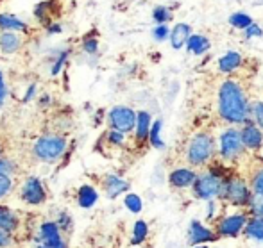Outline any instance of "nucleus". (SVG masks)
<instances>
[{
	"instance_id": "30",
	"label": "nucleus",
	"mask_w": 263,
	"mask_h": 248,
	"mask_svg": "<svg viewBox=\"0 0 263 248\" xmlns=\"http://www.w3.org/2000/svg\"><path fill=\"white\" fill-rule=\"evenodd\" d=\"M153 18L158 25H161V24H166V22L172 20V13H170L168 7L158 6V7H154V11H153Z\"/></svg>"
},
{
	"instance_id": "42",
	"label": "nucleus",
	"mask_w": 263,
	"mask_h": 248,
	"mask_svg": "<svg viewBox=\"0 0 263 248\" xmlns=\"http://www.w3.org/2000/svg\"><path fill=\"white\" fill-rule=\"evenodd\" d=\"M6 95H7V90H6V82H4L2 72H0V106H2V104H4V100H6Z\"/></svg>"
},
{
	"instance_id": "23",
	"label": "nucleus",
	"mask_w": 263,
	"mask_h": 248,
	"mask_svg": "<svg viewBox=\"0 0 263 248\" xmlns=\"http://www.w3.org/2000/svg\"><path fill=\"white\" fill-rule=\"evenodd\" d=\"M0 229L7 232H14L18 229V216L6 205H0Z\"/></svg>"
},
{
	"instance_id": "8",
	"label": "nucleus",
	"mask_w": 263,
	"mask_h": 248,
	"mask_svg": "<svg viewBox=\"0 0 263 248\" xmlns=\"http://www.w3.org/2000/svg\"><path fill=\"white\" fill-rule=\"evenodd\" d=\"M136 118H138V113L133 111L131 107L115 106L107 113V123H109V129L129 134V132H133L136 129Z\"/></svg>"
},
{
	"instance_id": "33",
	"label": "nucleus",
	"mask_w": 263,
	"mask_h": 248,
	"mask_svg": "<svg viewBox=\"0 0 263 248\" xmlns=\"http://www.w3.org/2000/svg\"><path fill=\"white\" fill-rule=\"evenodd\" d=\"M124 132H120V131H115V129H109V132L106 134V138H107V143L109 145H115V147H122L124 145Z\"/></svg>"
},
{
	"instance_id": "19",
	"label": "nucleus",
	"mask_w": 263,
	"mask_h": 248,
	"mask_svg": "<svg viewBox=\"0 0 263 248\" xmlns=\"http://www.w3.org/2000/svg\"><path fill=\"white\" fill-rule=\"evenodd\" d=\"M243 236L263 243V216H249L246 229H243Z\"/></svg>"
},
{
	"instance_id": "15",
	"label": "nucleus",
	"mask_w": 263,
	"mask_h": 248,
	"mask_svg": "<svg viewBox=\"0 0 263 248\" xmlns=\"http://www.w3.org/2000/svg\"><path fill=\"white\" fill-rule=\"evenodd\" d=\"M190 36H192L190 25L176 24V27H172V31H170V45H172V49L179 50V49H183V47H186Z\"/></svg>"
},
{
	"instance_id": "2",
	"label": "nucleus",
	"mask_w": 263,
	"mask_h": 248,
	"mask_svg": "<svg viewBox=\"0 0 263 248\" xmlns=\"http://www.w3.org/2000/svg\"><path fill=\"white\" fill-rule=\"evenodd\" d=\"M217 154L218 149L213 134L208 131H201L190 138V141L186 145V152H184V157H186L188 166L202 168V166H208L210 162H213Z\"/></svg>"
},
{
	"instance_id": "27",
	"label": "nucleus",
	"mask_w": 263,
	"mask_h": 248,
	"mask_svg": "<svg viewBox=\"0 0 263 248\" xmlns=\"http://www.w3.org/2000/svg\"><path fill=\"white\" fill-rule=\"evenodd\" d=\"M124 205L127 207V211H131L133 214L142 213V209H143V202H142V198H140L138 195H135V193L125 195V198H124Z\"/></svg>"
},
{
	"instance_id": "24",
	"label": "nucleus",
	"mask_w": 263,
	"mask_h": 248,
	"mask_svg": "<svg viewBox=\"0 0 263 248\" xmlns=\"http://www.w3.org/2000/svg\"><path fill=\"white\" fill-rule=\"evenodd\" d=\"M147 236H149V223L143 221V220H138L135 225H133L131 245H135V246L142 245V243L147 239Z\"/></svg>"
},
{
	"instance_id": "37",
	"label": "nucleus",
	"mask_w": 263,
	"mask_h": 248,
	"mask_svg": "<svg viewBox=\"0 0 263 248\" xmlns=\"http://www.w3.org/2000/svg\"><path fill=\"white\" fill-rule=\"evenodd\" d=\"M243 36H246V39H251V38H260V36H263V29L260 27V25H256L253 22V24L249 25V27L243 31Z\"/></svg>"
},
{
	"instance_id": "13",
	"label": "nucleus",
	"mask_w": 263,
	"mask_h": 248,
	"mask_svg": "<svg viewBox=\"0 0 263 248\" xmlns=\"http://www.w3.org/2000/svg\"><path fill=\"white\" fill-rule=\"evenodd\" d=\"M40 239L47 248H66V243L59 232V225L55 221H45L40 227Z\"/></svg>"
},
{
	"instance_id": "5",
	"label": "nucleus",
	"mask_w": 263,
	"mask_h": 248,
	"mask_svg": "<svg viewBox=\"0 0 263 248\" xmlns=\"http://www.w3.org/2000/svg\"><path fill=\"white\" fill-rule=\"evenodd\" d=\"M217 149H218V157H220L222 161H228V162L238 161L247 152L246 145H243V139H242V131L236 129L235 125H229V127L218 136Z\"/></svg>"
},
{
	"instance_id": "40",
	"label": "nucleus",
	"mask_w": 263,
	"mask_h": 248,
	"mask_svg": "<svg viewBox=\"0 0 263 248\" xmlns=\"http://www.w3.org/2000/svg\"><path fill=\"white\" fill-rule=\"evenodd\" d=\"M13 243V238H11V232L4 231V229H0V248H7Z\"/></svg>"
},
{
	"instance_id": "20",
	"label": "nucleus",
	"mask_w": 263,
	"mask_h": 248,
	"mask_svg": "<svg viewBox=\"0 0 263 248\" xmlns=\"http://www.w3.org/2000/svg\"><path fill=\"white\" fill-rule=\"evenodd\" d=\"M97 200H99L97 190H95L93 186H90V184H84V186H81L79 191H77V202H79V205L83 207V209L93 207L95 203H97Z\"/></svg>"
},
{
	"instance_id": "3",
	"label": "nucleus",
	"mask_w": 263,
	"mask_h": 248,
	"mask_svg": "<svg viewBox=\"0 0 263 248\" xmlns=\"http://www.w3.org/2000/svg\"><path fill=\"white\" fill-rule=\"evenodd\" d=\"M253 195V188H251V184L243 177L228 175L224 180V190H222V195L218 200L224 202L226 205L240 207L242 209V207H249Z\"/></svg>"
},
{
	"instance_id": "6",
	"label": "nucleus",
	"mask_w": 263,
	"mask_h": 248,
	"mask_svg": "<svg viewBox=\"0 0 263 248\" xmlns=\"http://www.w3.org/2000/svg\"><path fill=\"white\" fill-rule=\"evenodd\" d=\"M66 149V139L58 134H47L36 139L34 143V155L43 162H54L63 155Z\"/></svg>"
},
{
	"instance_id": "4",
	"label": "nucleus",
	"mask_w": 263,
	"mask_h": 248,
	"mask_svg": "<svg viewBox=\"0 0 263 248\" xmlns=\"http://www.w3.org/2000/svg\"><path fill=\"white\" fill-rule=\"evenodd\" d=\"M224 173L217 172L213 166H210L208 172H202L197 175V180L192 186V193L199 200H211V198H220L222 190H224Z\"/></svg>"
},
{
	"instance_id": "11",
	"label": "nucleus",
	"mask_w": 263,
	"mask_h": 248,
	"mask_svg": "<svg viewBox=\"0 0 263 248\" xmlns=\"http://www.w3.org/2000/svg\"><path fill=\"white\" fill-rule=\"evenodd\" d=\"M199 173L192 166H183V168H174L168 175V184L174 190H188L195 184Z\"/></svg>"
},
{
	"instance_id": "17",
	"label": "nucleus",
	"mask_w": 263,
	"mask_h": 248,
	"mask_svg": "<svg viewBox=\"0 0 263 248\" xmlns=\"http://www.w3.org/2000/svg\"><path fill=\"white\" fill-rule=\"evenodd\" d=\"M104 190L109 198H117L129 190V182L117 175H106L104 177Z\"/></svg>"
},
{
	"instance_id": "21",
	"label": "nucleus",
	"mask_w": 263,
	"mask_h": 248,
	"mask_svg": "<svg viewBox=\"0 0 263 248\" xmlns=\"http://www.w3.org/2000/svg\"><path fill=\"white\" fill-rule=\"evenodd\" d=\"M210 47H211L210 39L202 34H192L190 39H188V43H186V50L192 52V54H195V55L206 54V52L210 50Z\"/></svg>"
},
{
	"instance_id": "36",
	"label": "nucleus",
	"mask_w": 263,
	"mask_h": 248,
	"mask_svg": "<svg viewBox=\"0 0 263 248\" xmlns=\"http://www.w3.org/2000/svg\"><path fill=\"white\" fill-rule=\"evenodd\" d=\"M11 190H13V180H11V177L0 173V198L6 197L7 193H11Z\"/></svg>"
},
{
	"instance_id": "34",
	"label": "nucleus",
	"mask_w": 263,
	"mask_h": 248,
	"mask_svg": "<svg viewBox=\"0 0 263 248\" xmlns=\"http://www.w3.org/2000/svg\"><path fill=\"white\" fill-rule=\"evenodd\" d=\"M16 172V164H14L11 159L7 157H0V173L2 175H13V173Z\"/></svg>"
},
{
	"instance_id": "7",
	"label": "nucleus",
	"mask_w": 263,
	"mask_h": 248,
	"mask_svg": "<svg viewBox=\"0 0 263 248\" xmlns=\"http://www.w3.org/2000/svg\"><path fill=\"white\" fill-rule=\"evenodd\" d=\"M249 220V213L247 211H238L233 214H224L215 220V231H217L218 238H238L243 234V229Z\"/></svg>"
},
{
	"instance_id": "9",
	"label": "nucleus",
	"mask_w": 263,
	"mask_h": 248,
	"mask_svg": "<svg viewBox=\"0 0 263 248\" xmlns=\"http://www.w3.org/2000/svg\"><path fill=\"white\" fill-rule=\"evenodd\" d=\"M218 234L215 231V227H210L208 223H202L199 220H192L188 223V232H186V241L190 246L197 245H208V243L218 241Z\"/></svg>"
},
{
	"instance_id": "44",
	"label": "nucleus",
	"mask_w": 263,
	"mask_h": 248,
	"mask_svg": "<svg viewBox=\"0 0 263 248\" xmlns=\"http://www.w3.org/2000/svg\"><path fill=\"white\" fill-rule=\"evenodd\" d=\"M59 31H61L59 25H52V27H50V32H59Z\"/></svg>"
},
{
	"instance_id": "18",
	"label": "nucleus",
	"mask_w": 263,
	"mask_h": 248,
	"mask_svg": "<svg viewBox=\"0 0 263 248\" xmlns=\"http://www.w3.org/2000/svg\"><path fill=\"white\" fill-rule=\"evenodd\" d=\"M22 47V38L13 31H4L0 34V50L4 54H14Z\"/></svg>"
},
{
	"instance_id": "45",
	"label": "nucleus",
	"mask_w": 263,
	"mask_h": 248,
	"mask_svg": "<svg viewBox=\"0 0 263 248\" xmlns=\"http://www.w3.org/2000/svg\"><path fill=\"white\" fill-rule=\"evenodd\" d=\"M194 248H210L208 245H197V246H194Z\"/></svg>"
},
{
	"instance_id": "12",
	"label": "nucleus",
	"mask_w": 263,
	"mask_h": 248,
	"mask_svg": "<svg viewBox=\"0 0 263 248\" xmlns=\"http://www.w3.org/2000/svg\"><path fill=\"white\" fill-rule=\"evenodd\" d=\"M240 131H242V139H243V145H246L247 150L260 152L263 149V131L254 123L253 118H251L249 121H246Z\"/></svg>"
},
{
	"instance_id": "35",
	"label": "nucleus",
	"mask_w": 263,
	"mask_h": 248,
	"mask_svg": "<svg viewBox=\"0 0 263 248\" xmlns=\"http://www.w3.org/2000/svg\"><path fill=\"white\" fill-rule=\"evenodd\" d=\"M170 31H172V29H168V25L161 24V25H158L156 29H153V36L156 42H163V39L170 38Z\"/></svg>"
},
{
	"instance_id": "31",
	"label": "nucleus",
	"mask_w": 263,
	"mask_h": 248,
	"mask_svg": "<svg viewBox=\"0 0 263 248\" xmlns=\"http://www.w3.org/2000/svg\"><path fill=\"white\" fill-rule=\"evenodd\" d=\"M251 118H253L254 123L263 131V102L261 100H256V102L251 104Z\"/></svg>"
},
{
	"instance_id": "1",
	"label": "nucleus",
	"mask_w": 263,
	"mask_h": 248,
	"mask_svg": "<svg viewBox=\"0 0 263 248\" xmlns=\"http://www.w3.org/2000/svg\"><path fill=\"white\" fill-rule=\"evenodd\" d=\"M218 116L235 127L251 120V102L238 80L226 79L218 88Z\"/></svg>"
},
{
	"instance_id": "39",
	"label": "nucleus",
	"mask_w": 263,
	"mask_h": 248,
	"mask_svg": "<svg viewBox=\"0 0 263 248\" xmlns=\"http://www.w3.org/2000/svg\"><path fill=\"white\" fill-rule=\"evenodd\" d=\"M83 50L86 52V54H95V52L99 50V42L97 38H86L83 42Z\"/></svg>"
},
{
	"instance_id": "26",
	"label": "nucleus",
	"mask_w": 263,
	"mask_h": 248,
	"mask_svg": "<svg viewBox=\"0 0 263 248\" xmlns=\"http://www.w3.org/2000/svg\"><path fill=\"white\" fill-rule=\"evenodd\" d=\"M229 24H231L235 29L246 31V29L253 24V20H251V16L247 13H233L231 16H229Z\"/></svg>"
},
{
	"instance_id": "10",
	"label": "nucleus",
	"mask_w": 263,
	"mask_h": 248,
	"mask_svg": "<svg viewBox=\"0 0 263 248\" xmlns=\"http://www.w3.org/2000/svg\"><path fill=\"white\" fill-rule=\"evenodd\" d=\"M22 200L31 205H40L47 200V191L38 177H29L22 186Z\"/></svg>"
},
{
	"instance_id": "14",
	"label": "nucleus",
	"mask_w": 263,
	"mask_h": 248,
	"mask_svg": "<svg viewBox=\"0 0 263 248\" xmlns=\"http://www.w3.org/2000/svg\"><path fill=\"white\" fill-rule=\"evenodd\" d=\"M151 127H153V116H151V113L149 111H140L138 118H136V129H135L136 143L138 145H145L149 141Z\"/></svg>"
},
{
	"instance_id": "32",
	"label": "nucleus",
	"mask_w": 263,
	"mask_h": 248,
	"mask_svg": "<svg viewBox=\"0 0 263 248\" xmlns=\"http://www.w3.org/2000/svg\"><path fill=\"white\" fill-rule=\"evenodd\" d=\"M218 202H220L218 198L206 200V221H215L218 218Z\"/></svg>"
},
{
	"instance_id": "43",
	"label": "nucleus",
	"mask_w": 263,
	"mask_h": 248,
	"mask_svg": "<svg viewBox=\"0 0 263 248\" xmlns=\"http://www.w3.org/2000/svg\"><path fill=\"white\" fill-rule=\"evenodd\" d=\"M34 93H36V84H31V86L27 88V91H25L24 100H22V102H29V100L34 97Z\"/></svg>"
},
{
	"instance_id": "16",
	"label": "nucleus",
	"mask_w": 263,
	"mask_h": 248,
	"mask_svg": "<svg viewBox=\"0 0 263 248\" xmlns=\"http://www.w3.org/2000/svg\"><path fill=\"white\" fill-rule=\"evenodd\" d=\"M243 65V57L238 54V52H228V54H224L220 59H218V72L224 73V75H229V73L236 72V70L240 68V66Z\"/></svg>"
},
{
	"instance_id": "29",
	"label": "nucleus",
	"mask_w": 263,
	"mask_h": 248,
	"mask_svg": "<svg viewBox=\"0 0 263 248\" xmlns=\"http://www.w3.org/2000/svg\"><path fill=\"white\" fill-rule=\"evenodd\" d=\"M249 184H251V188H253L254 193H263V166L253 170V173H251V179H249Z\"/></svg>"
},
{
	"instance_id": "28",
	"label": "nucleus",
	"mask_w": 263,
	"mask_h": 248,
	"mask_svg": "<svg viewBox=\"0 0 263 248\" xmlns=\"http://www.w3.org/2000/svg\"><path fill=\"white\" fill-rule=\"evenodd\" d=\"M249 216H263V193H254L247 207Z\"/></svg>"
},
{
	"instance_id": "41",
	"label": "nucleus",
	"mask_w": 263,
	"mask_h": 248,
	"mask_svg": "<svg viewBox=\"0 0 263 248\" xmlns=\"http://www.w3.org/2000/svg\"><path fill=\"white\" fill-rule=\"evenodd\" d=\"M58 225H59V229H63V231H66V232L70 231V218L66 216V213H61V214H59Z\"/></svg>"
},
{
	"instance_id": "38",
	"label": "nucleus",
	"mask_w": 263,
	"mask_h": 248,
	"mask_svg": "<svg viewBox=\"0 0 263 248\" xmlns=\"http://www.w3.org/2000/svg\"><path fill=\"white\" fill-rule=\"evenodd\" d=\"M66 57H68V50L61 52V54L58 55V59H55V63L52 65V68H50V73H52V75H58V73L61 72V68H63V65H65Z\"/></svg>"
},
{
	"instance_id": "25",
	"label": "nucleus",
	"mask_w": 263,
	"mask_h": 248,
	"mask_svg": "<svg viewBox=\"0 0 263 248\" xmlns=\"http://www.w3.org/2000/svg\"><path fill=\"white\" fill-rule=\"evenodd\" d=\"M161 129H163V121L161 120H154L153 127H151V134H149V143L154 147V149L161 150L165 149V143L161 139Z\"/></svg>"
},
{
	"instance_id": "22",
	"label": "nucleus",
	"mask_w": 263,
	"mask_h": 248,
	"mask_svg": "<svg viewBox=\"0 0 263 248\" xmlns=\"http://www.w3.org/2000/svg\"><path fill=\"white\" fill-rule=\"evenodd\" d=\"M27 29V24L22 22L20 18H16L14 14H9V13H2L0 14V31H13V32H18V31H25Z\"/></svg>"
}]
</instances>
